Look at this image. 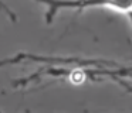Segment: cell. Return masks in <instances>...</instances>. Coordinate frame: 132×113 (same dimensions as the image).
<instances>
[{
  "label": "cell",
  "instance_id": "1",
  "mask_svg": "<svg viewBox=\"0 0 132 113\" xmlns=\"http://www.w3.org/2000/svg\"><path fill=\"white\" fill-rule=\"evenodd\" d=\"M36 3L46 6L47 11L44 20L47 24L53 21L61 10H88V8H109L122 14L132 13V0H34Z\"/></svg>",
  "mask_w": 132,
  "mask_h": 113
}]
</instances>
